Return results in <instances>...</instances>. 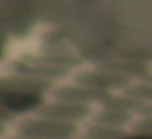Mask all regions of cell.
Masks as SVG:
<instances>
[{
	"label": "cell",
	"mask_w": 152,
	"mask_h": 139,
	"mask_svg": "<svg viewBox=\"0 0 152 139\" xmlns=\"http://www.w3.org/2000/svg\"><path fill=\"white\" fill-rule=\"evenodd\" d=\"M131 139H152V138H131Z\"/></svg>",
	"instance_id": "2"
},
{
	"label": "cell",
	"mask_w": 152,
	"mask_h": 139,
	"mask_svg": "<svg viewBox=\"0 0 152 139\" xmlns=\"http://www.w3.org/2000/svg\"><path fill=\"white\" fill-rule=\"evenodd\" d=\"M38 102H39V98H38L36 95H31V93H15V95H10L7 100V103L13 110L31 108V106H34Z\"/></svg>",
	"instance_id": "1"
}]
</instances>
